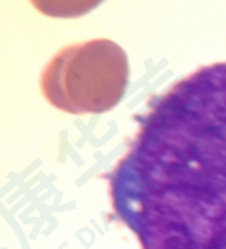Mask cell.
<instances>
[{"label":"cell","mask_w":226,"mask_h":249,"mask_svg":"<svg viewBox=\"0 0 226 249\" xmlns=\"http://www.w3.org/2000/svg\"><path fill=\"white\" fill-rule=\"evenodd\" d=\"M108 188L141 249H226V61L150 105Z\"/></svg>","instance_id":"cell-1"},{"label":"cell","mask_w":226,"mask_h":249,"mask_svg":"<svg viewBox=\"0 0 226 249\" xmlns=\"http://www.w3.org/2000/svg\"><path fill=\"white\" fill-rule=\"evenodd\" d=\"M129 82L127 53L108 38L63 48L46 65L40 89L46 101L69 114H101L122 101Z\"/></svg>","instance_id":"cell-2"},{"label":"cell","mask_w":226,"mask_h":249,"mask_svg":"<svg viewBox=\"0 0 226 249\" xmlns=\"http://www.w3.org/2000/svg\"><path fill=\"white\" fill-rule=\"evenodd\" d=\"M103 2L104 0H31L38 14L57 19H74L86 16Z\"/></svg>","instance_id":"cell-3"}]
</instances>
